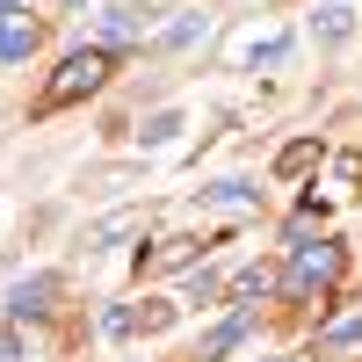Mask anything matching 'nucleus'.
I'll return each mask as SVG.
<instances>
[{"mask_svg":"<svg viewBox=\"0 0 362 362\" xmlns=\"http://www.w3.org/2000/svg\"><path fill=\"white\" fill-rule=\"evenodd\" d=\"M102 80H109V51H73L66 66L51 73V87L37 95V116H51V109H66V102H80V95H95Z\"/></svg>","mask_w":362,"mask_h":362,"instance_id":"f257e3e1","label":"nucleus"},{"mask_svg":"<svg viewBox=\"0 0 362 362\" xmlns=\"http://www.w3.org/2000/svg\"><path fill=\"white\" fill-rule=\"evenodd\" d=\"M334 268H341V247H334V239H319V247L305 239V247L290 254V297H319L326 283H334Z\"/></svg>","mask_w":362,"mask_h":362,"instance_id":"f03ea898","label":"nucleus"},{"mask_svg":"<svg viewBox=\"0 0 362 362\" xmlns=\"http://www.w3.org/2000/svg\"><path fill=\"white\" fill-rule=\"evenodd\" d=\"M29 51H37V22L15 15V8H0V66H22Z\"/></svg>","mask_w":362,"mask_h":362,"instance_id":"7ed1b4c3","label":"nucleus"},{"mask_svg":"<svg viewBox=\"0 0 362 362\" xmlns=\"http://www.w3.org/2000/svg\"><path fill=\"white\" fill-rule=\"evenodd\" d=\"M51 297H58V276H29V283H15V290H8V312H15V319L51 312Z\"/></svg>","mask_w":362,"mask_h":362,"instance_id":"20e7f679","label":"nucleus"},{"mask_svg":"<svg viewBox=\"0 0 362 362\" xmlns=\"http://www.w3.org/2000/svg\"><path fill=\"white\" fill-rule=\"evenodd\" d=\"M138 29H145V8H138V0H109V15H102V37H109V44H131Z\"/></svg>","mask_w":362,"mask_h":362,"instance_id":"39448f33","label":"nucleus"},{"mask_svg":"<svg viewBox=\"0 0 362 362\" xmlns=\"http://www.w3.org/2000/svg\"><path fill=\"white\" fill-rule=\"evenodd\" d=\"M247 326H254V312H232V319L218 326V334H210V341H203V355H196V362H218L225 348H239V341H247Z\"/></svg>","mask_w":362,"mask_h":362,"instance_id":"423d86ee","label":"nucleus"},{"mask_svg":"<svg viewBox=\"0 0 362 362\" xmlns=\"http://www.w3.org/2000/svg\"><path fill=\"white\" fill-rule=\"evenodd\" d=\"M254 196H261V189H254V181H239V174L218 181V189H203V203H218V210H247Z\"/></svg>","mask_w":362,"mask_h":362,"instance_id":"0eeeda50","label":"nucleus"},{"mask_svg":"<svg viewBox=\"0 0 362 362\" xmlns=\"http://www.w3.org/2000/svg\"><path fill=\"white\" fill-rule=\"evenodd\" d=\"M203 29H210V15H181L174 29H160V51H189V44L203 37Z\"/></svg>","mask_w":362,"mask_h":362,"instance_id":"6e6552de","label":"nucleus"},{"mask_svg":"<svg viewBox=\"0 0 362 362\" xmlns=\"http://www.w3.org/2000/svg\"><path fill=\"white\" fill-rule=\"evenodd\" d=\"M312 22H319V37H348V29H355V8H348V0H326Z\"/></svg>","mask_w":362,"mask_h":362,"instance_id":"1a4fd4ad","label":"nucleus"},{"mask_svg":"<svg viewBox=\"0 0 362 362\" xmlns=\"http://www.w3.org/2000/svg\"><path fill=\"white\" fill-rule=\"evenodd\" d=\"M196 247H203V239H160L153 268H189V261H196Z\"/></svg>","mask_w":362,"mask_h":362,"instance_id":"9d476101","label":"nucleus"},{"mask_svg":"<svg viewBox=\"0 0 362 362\" xmlns=\"http://www.w3.org/2000/svg\"><path fill=\"white\" fill-rule=\"evenodd\" d=\"M181 131V109H160V116H145V131H138V145H167Z\"/></svg>","mask_w":362,"mask_h":362,"instance_id":"9b49d317","label":"nucleus"},{"mask_svg":"<svg viewBox=\"0 0 362 362\" xmlns=\"http://www.w3.org/2000/svg\"><path fill=\"white\" fill-rule=\"evenodd\" d=\"M268 290H276L268 268H239V283H232V297H268Z\"/></svg>","mask_w":362,"mask_h":362,"instance_id":"f8f14e48","label":"nucleus"},{"mask_svg":"<svg viewBox=\"0 0 362 362\" xmlns=\"http://www.w3.org/2000/svg\"><path fill=\"white\" fill-rule=\"evenodd\" d=\"M312 160H319V145H312V138H297V145H290V153L276 160V174H305Z\"/></svg>","mask_w":362,"mask_h":362,"instance_id":"ddd939ff","label":"nucleus"},{"mask_svg":"<svg viewBox=\"0 0 362 362\" xmlns=\"http://www.w3.org/2000/svg\"><path fill=\"white\" fill-rule=\"evenodd\" d=\"M319 341H326V348H341V341H362V312H348V319H334V326H326Z\"/></svg>","mask_w":362,"mask_h":362,"instance_id":"4468645a","label":"nucleus"},{"mask_svg":"<svg viewBox=\"0 0 362 362\" xmlns=\"http://www.w3.org/2000/svg\"><path fill=\"white\" fill-rule=\"evenodd\" d=\"M283 58H290V37H268V44H254V73H261V66H283Z\"/></svg>","mask_w":362,"mask_h":362,"instance_id":"2eb2a0df","label":"nucleus"},{"mask_svg":"<svg viewBox=\"0 0 362 362\" xmlns=\"http://www.w3.org/2000/svg\"><path fill=\"white\" fill-rule=\"evenodd\" d=\"M218 290H225L218 276H196V283H189V305H210V297H218Z\"/></svg>","mask_w":362,"mask_h":362,"instance_id":"dca6fc26","label":"nucleus"},{"mask_svg":"<svg viewBox=\"0 0 362 362\" xmlns=\"http://www.w3.org/2000/svg\"><path fill=\"white\" fill-rule=\"evenodd\" d=\"M0 362H22V341L8 334V326H0Z\"/></svg>","mask_w":362,"mask_h":362,"instance_id":"f3484780","label":"nucleus"},{"mask_svg":"<svg viewBox=\"0 0 362 362\" xmlns=\"http://www.w3.org/2000/svg\"><path fill=\"white\" fill-rule=\"evenodd\" d=\"M0 8H22V0H0Z\"/></svg>","mask_w":362,"mask_h":362,"instance_id":"a211bd4d","label":"nucleus"},{"mask_svg":"<svg viewBox=\"0 0 362 362\" xmlns=\"http://www.w3.org/2000/svg\"><path fill=\"white\" fill-rule=\"evenodd\" d=\"M348 8H355V0H348Z\"/></svg>","mask_w":362,"mask_h":362,"instance_id":"6ab92c4d","label":"nucleus"}]
</instances>
